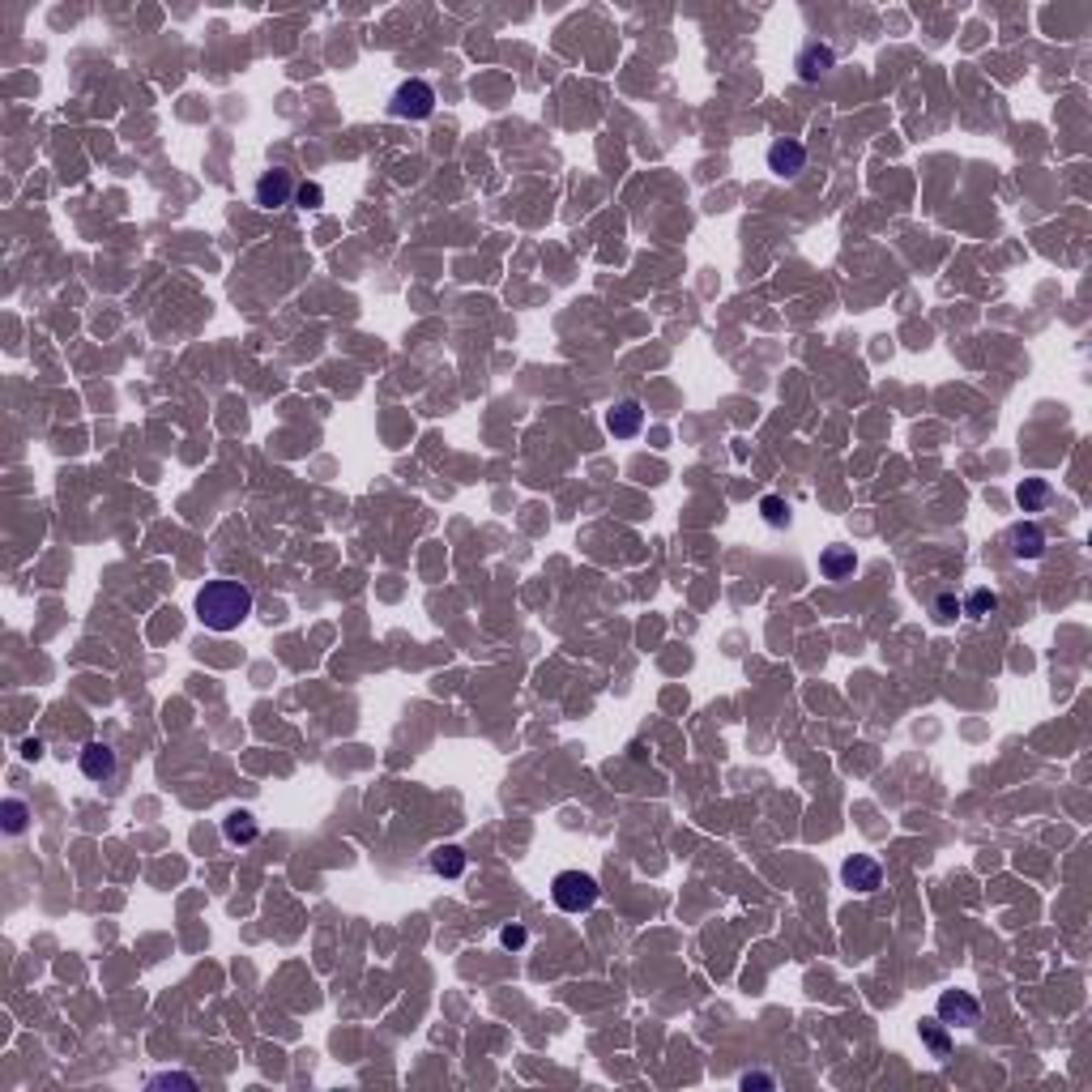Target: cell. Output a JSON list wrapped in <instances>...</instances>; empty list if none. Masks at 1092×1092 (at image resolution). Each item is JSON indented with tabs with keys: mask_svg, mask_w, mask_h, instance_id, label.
<instances>
[{
	"mask_svg": "<svg viewBox=\"0 0 1092 1092\" xmlns=\"http://www.w3.org/2000/svg\"><path fill=\"white\" fill-rule=\"evenodd\" d=\"M252 606H257V598H252V589L243 585V581H206V585L197 589V602H192V611H197L201 628L209 632H235L243 619L252 615Z\"/></svg>",
	"mask_w": 1092,
	"mask_h": 1092,
	"instance_id": "cell-1",
	"label": "cell"
},
{
	"mask_svg": "<svg viewBox=\"0 0 1092 1092\" xmlns=\"http://www.w3.org/2000/svg\"><path fill=\"white\" fill-rule=\"evenodd\" d=\"M598 896H602V887H598V879L589 870H560L551 879V901L564 913H589L598 904Z\"/></svg>",
	"mask_w": 1092,
	"mask_h": 1092,
	"instance_id": "cell-2",
	"label": "cell"
},
{
	"mask_svg": "<svg viewBox=\"0 0 1092 1092\" xmlns=\"http://www.w3.org/2000/svg\"><path fill=\"white\" fill-rule=\"evenodd\" d=\"M388 116H397V120H431L436 116V90H431V81L422 78L402 81L393 90V98H388Z\"/></svg>",
	"mask_w": 1092,
	"mask_h": 1092,
	"instance_id": "cell-3",
	"label": "cell"
},
{
	"mask_svg": "<svg viewBox=\"0 0 1092 1092\" xmlns=\"http://www.w3.org/2000/svg\"><path fill=\"white\" fill-rule=\"evenodd\" d=\"M295 175L286 171V167H269V171L257 175V184H252V201H257L260 209H286L295 206Z\"/></svg>",
	"mask_w": 1092,
	"mask_h": 1092,
	"instance_id": "cell-4",
	"label": "cell"
},
{
	"mask_svg": "<svg viewBox=\"0 0 1092 1092\" xmlns=\"http://www.w3.org/2000/svg\"><path fill=\"white\" fill-rule=\"evenodd\" d=\"M935 1011L947 1029H977L981 1024V1003H977V994H969V990H943Z\"/></svg>",
	"mask_w": 1092,
	"mask_h": 1092,
	"instance_id": "cell-5",
	"label": "cell"
},
{
	"mask_svg": "<svg viewBox=\"0 0 1092 1092\" xmlns=\"http://www.w3.org/2000/svg\"><path fill=\"white\" fill-rule=\"evenodd\" d=\"M764 158H768V171H773L777 180H794L798 171H807V146H802L798 137H777Z\"/></svg>",
	"mask_w": 1092,
	"mask_h": 1092,
	"instance_id": "cell-6",
	"label": "cell"
},
{
	"mask_svg": "<svg viewBox=\"0 0 1092 1092\" xmlns=\"http://www.w3.org/2000/svg\"><path fill=\"white\" fill-rule=\"evenodd\" d=\"M794 69H798V81L815 86L819 78H828V73L836 69V47H832V44H819V39H811V44H802L798 61H794Z\"/></svg>",
	"mask_w": 1092,
	"mask_h": 1092,
	"instance_id": "cell-7",
	"label": "cell"
},
{
	"mask_svg": "<svg viewBox=\"0 0 1092 1092\" xmlns=\"http://www.w3.org/2000/svg\"><path fill=\"white\" fill-rule=\"evenodd\" d=\"M841 879L845 887H853V892H879L884 887V867H879L875 858H867V853H853V858L841 862Z\"/></svg>",
	"mask_w": 1092,
	"mask_h": 1092,
	"instance_id": "cell-8",
	"label": "cell"
},
{
	"mask_svg": "<svg viewBox=\"0 0 1092 1092\" xmlns=\"http://www.w3.org/2000/svg\"><path fill=\"white\" fill-rule=\"evenodd\" d=\"M1007 546H1011L1015 560L1037 564L1041 555H1046V529H1041L1037 521H1015L1011 529H1007Z\"/></svg>",
	"mask_w": 1092,
	"mask_h": 1092,
	"instance_id": "cell-9",
	"label": "cell"
},
{
	"mask_svg": "<svg viewBox=\"0 0 1092 1092\" xmlns=\"http://www.w3.org/2000/svg\"><path fill=\"white\" fill-rule=\"evenodd\" d=\"M78 768H81V777H90V781H112L116 768H120V760H116V751L107 747V743L95 739V743H86V747H81Z\"/></svg>",
	"mask_w": 1092,
	"mask_h": 1092,
	"instance_id": "cell-10",
	"label": "cell"
},
{
	"mask_svg": "<svg viewBox=\"0 0 1092 1092\" xmlns=\"http://www.w3.org/2000/svg\"><path fill=\"white\" fill-rule=\"evenodd\" d=\"M640 427H645V405H640L636 397H623V402L615 405L611 414H606V431H611L615 439L640 436Z\"/></svg>",
	"mask_w": 1092,
	"mask_h": 1092,
	"instance_id": "cell-11",
	"label": "cell"
},
{
	"mask_svg": "<svg viewBox=\"0 0 1092 1092\" xmlns=\"http://www.w3.org/2000/svg\"><path fill=\"white\" fill-rule=\"evenodd\" d=\"M465 862H470V858H465L461 845H439V850H431L427 867H431V875H436V879H461Z\"/></svg>",
	"mask_w": 1092,
	"mask_h": 1092,
	"instance_id": "cell-12",
	"label": "cell"
},
{
	"mask_svg": "<svg viewBox=\"0 0 1092 1092\" xmlns=\"http://www.w3.org/2000/svg\"><path fill=\"white\" fill-rule=\"evenodd\" d=\"M223 836L231 845H252L260 836V824H257V815H252L248 807H235L231 815L223 819Z\"/></svg>",
	"mask_w": 1092,
	"mask_h": 1092,
	"instance_id": "cell-13",
	"label": "cell"
},
{
	"mask_svg": "<svg viewBox=\"0 0 1092 1092\" xmlns=\"http://www.w3.org/2000/svg\"><path fill=\"white\" fill-rule=\"evenodd\" d=\"M1049 499H1054L1049 478H1024L1020 487H1015V504H1020V512H1046Z\"/></svg>",
	"mask_w": 1092,
	"mask_h": 1092,
	"instance_id": "cell-14",
	"label": "cell"
},
{
	"mask_svg": "<svg viewBox=\"0 0 1092 1092\" xmlns=\"http://www.w3.org/2000/svg\"><path fill=\"white\" fill-rule=\"evenodd\" d=\"M853 568H858L853 546H828V551L819 555V572H824V581H845V577H853Z\"/></svg>",
	"mask_w": 1092,
	"mask_h": 1092,
	"instance_id": "cell-15",
	"label": "cell"
},
{
	"mask_svg": "<svg viewBox=\"0 0 1092 1092\" xmlns=\"http://www.w3.org/2000/svg\"><path fill=\"white\" fill-rule=\"evenodd\" d=\"M0 828L9 836H22L30 828V807L22 798H5L0 802Z\"/></svg>",
	"mask_w": 1092,
	"mask_h": 1092,
	"instance_id": "cell-16",
	"label": "cell"
},
{
	"mask_svg": "<svg viewBox=\"0 0 1092 1092\" xmlns=\"http://www.w3.org/2000/svg\"><path fill=\"white\" fill-rule=\"evenodd\" d=\"M994 611H998V594H994V589H986V585L973 589V594L960 602V615H969V619H990Z\"/></svg>",
	"mask_w": 1092,
	"mask_h": 1092,
	"instance_id": "cell-17",
	"label": "cell"
},
{
	"mask_svg": "<svg viewBox=\"0 0 1092 1092\" xmlns=\"http://www.w3.org/2000/svg\"><path fill=\"white\" fill-rule=\"evenodd\" d=\"M918 1032H922V1041H926L930 1054H935V1058H947L952 1041H947V1024H943V1020H922Z\"/></svg>",
	"mask_w": 1092,
	"mask_h": 1092,
	"instance_id": "cell-18",
	"label": "cell"
},
{
	"mask_svg": "<svg viewBox=\"0 0 1092 1092\" xmlns=\"http://www.w3.org/2000/svg\"><path fill=\"white\" fill-rule=\"evenodd\" d=\"M760 516H764V525H773V529H785V525H790V504H785L781 495H764L760 499Z\"/></svg>",
	"mask_w": 1092,
	"mask_h": 1092,
	"instance_id": "cell-19",
	"label": "cell"
},
{
	"mask_svg": "<svg viewBox=\"0 0 1092 1092\" xmlns=\"http://www.w3.org/2000/svg\"><path fill=\"white\" fill-rule=\"evenodd\" d=\"M295 206H299V209H316V206H325V188H320L316 180H303L299 188H295Z\"/></svg>",
	"mask_w": 1092,
	"mask_h": 1092,
	"instance_id": "cell-20",
	"label": "cell"
},
{
	"mask_svg": "<svg viewBox=\"0 0 1092 1092\" xmlns=\"http://www.w3.org/2000/svg\"><path fill=\"white\" fill-rule=\"evenodd\" d=\"M960 619V598L947 589V594H939L935 598V623H956Z\"/></svg>",
	"mask_w": 1092,
	"mask_h": 1092,
	"instance_id": "cell-21",
	"label": "cell"
},
{
	"mask_svg": "<svg viewBox=\"0 0 1092 1092\" xmlns=\"http://www.w3.org/2000/svg\"><path fill=\"white\" fill-rule=\"evenodd\" d=\"M525 943H529V930H525L521 922H508V926L499 930V947H508V952H521Z\"/></svg>",
	"mask_w": 1092,
	"mask_h": 1092,
	"instance_id": "cell-22",
	"label": "cell"
},
{
	"mask_svg": "<svg viewBox=\"0 0 1092 1092\" xmlns=\"http://www.w3.org/2000/svg\"><path fill=\"white\" fill-rule=\"evenodd\" d=\"M163 1083H167V1088H171V1083H180V1088H197V1080H192V1075H154V1080H150V1088H163Z\"/></svg>",
	"mask_w": 1092,
	"mask_h": 1092,
	"instance_id": "cell-23",
	"label": "cell"
},
{
	"mask_svg": "<svg viewBox=\"0 0 1092 1092\" xmlns=\"http://www.w3.org/2000/svg\"><path fill=\"white\" fill-rule=\"evenodd\" d=\"M44 751H47V747H44V739H22L18 756H22V760H39V756H44Z\"/></svg>",
	"mask_w": 1092,
	"mask_h": 1092,
	"instance_id": "cell-24",
	"label": "cell"
},
{
	"mask_svg": "<svg viewBox=\"0 0 1092 1092\" xmlns=\"http://www.w3.org/2000/svg\"><path fill=\"white\" fill-rule=\"evenodd\" d=\"M743 1083H747V1088H751V1083H760V1088H768V1083H773V1080H768V1075H743Z\"/></svg>",
	"mask_w": 1092,
	"mask_h": 1092,
	"instance_id": "cell-25",
	"label": "cell"
}]
</instances>
